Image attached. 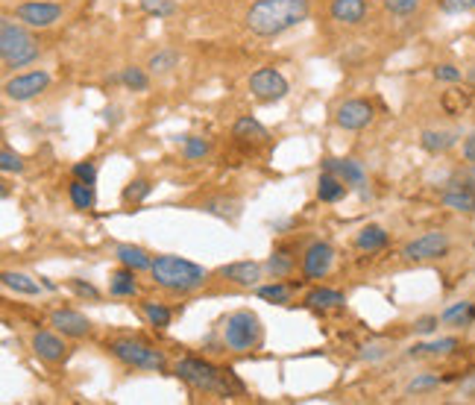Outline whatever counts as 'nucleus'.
<instances>
[{"label":"nucleus","mask_w":475,"mask_h":405,"mask_svg":"<svg viewBox=\"0 0 475 405\" xmlns=\"http://www.w3.org/2000/svg\"><path fill=\"white\" fill-rule=\"evenodd\" d=\"M323 170L338 174L347 186L358 188L361 194L367 197V170L361 168V161H356V159H323Z\"/></svg>","instance_id":"4468645a"},{"label":"nucleus","mask_w":475,"mask_h":405,"mask_svg":"<svg viewBox=\"0 0 475 405\" xmlns=\"http://www.w3.org/2000/svg\"><path fill=\"white\" fill-rule=\"evenodd\" d=\"M115 259L124 268H133L135 273L153 268V256H150V252L144 247H138V244H118L115 247Z\"/></svg>","instance_id":"aec40b11"},{"label":"nucleus","mask_w":475,"mask_h":405,"mask_svg":"<svg viewBox=\"0 0 475 405\" xmlns=\"http://www.w3.org/2000/svg\"><path fill=\"white\" fill-rule=\"evenodd\" d=\"M4 285L9 291H15V293H24V297H38V293H42V285H38L33 277L21 273V270H6L4 273Z\"/></svg>","instance_id":"a878e982"},{"label":"nucleus","mask_w":475,"mask_h":405,"mask_svg":"<svg viewBox=\"0 0 475 405\" xmlns=\"http://www.w3.org/2000/svg\"><path fill=\"white\" fill-rule=\"evenodd\" d=\"M50 326H53L56 332H62L65 338H86L91 332V320L83 315V311L56 309L53 315H50Z\"/></svg>","instance_id":"2eb2a0df"},{"label":"nucleus","mask_w":475,"mask_h":405,"mask_svg":"<svg viewBox=\"0 0 475 405\" xmlns=\"http://www.w3.org/2000/svg\"><path fill=\"white\" fill-rule=\"evenodd\" d=\"M347 191H349V186L338 174H332V170H323V174H320V179H317V197L323 202H338V200L347 197Z\"/></svg>","instance_id":"412c9836"},{"label":"nucleus","mask_w":475,"mask_h":405,"mask_svg":"<svg viewBox=\"0 0 475 405\" xmlns=\"http://www.w3.org/2000/svg\"><path fill=\"white\" fill-rule=\"evenodd\" d=\"M150 277L159 288H165L170 293H191L200 291L209 282V270L197 261L179 259V256H156L153 268H150Z\"/></svg>","instance_id":"f03ea898"},{"label":"nucleus","mask_w":475,"mask_h":405,"mask_svg":"<svg viewBox=\"0 0 475 405\" xmlns=\"http://www.w3.org/2000/svg\"><path fill=\"white\" fill-rule=\"evenodd\" d=\"M150 191H153L150 179H133V182H129V186L124 188V202H141V200H147Z\"/></svg>","instance_id":"4c0bfd02"},{"label":"nucleus","mask_w":475,"mask_h":405,"mask_svg":"<svg viewBox=\"0 0 475 405\" xmlns=\"http://www.w3.org/2000/svg\"><path fill=\"white\" fill-rule=\"evenodd\" d=\"M381 4H385V9H388L390 15L408 18V15H414L422 6V0H381Z\"/></svg>","instance_id":"58836bf2"},{"label":"nucleus","mask_w":475,"mask_h":405,"mask_svg":"<svg viewBox=\"0 0 475 405\" xmlns=\"http://www.w3.org/2000/svg\"><path fill=\"white\" fill-rule=\"evenodd\" d=\"M443 323H449V326H467V323L475 320V306L470 300H461L455 302V306H449L446 311H443Z\"/></svg>","instance_id":"c756f323"},{"label":"nucleus","mask_w":475,"mask_h":405,"mask_svg":"<svg viewBox=\"0 0 475 405\" xmlns=\"http://www.w3.org/2000/svg\"><path fill=\"white\" fill-rule=\"evenodd\" d=\"M33 352L42 361L47 364H59L65 356H68V343H65V335L62 332H50V329H42L33 335Z\"/></svg>","instance_id":"ddd939ff"},{"label":"nucleus","mask_w":475,"mask_h":405,"mask_svg":"<svg viewBox=\"0 0 475 405\" xmlns=\"http://www.w3.org/2000/svg\"><path fill=\"white\" fill-rule=\"evenodd\" d=\"M109 352L124 361L127 368H138V370H165L168 368V359L161 350L147 347V343H141L135 338H115L109 343Z\"/></svg>","instance_id":"423d86ee"},{"label":"nucleus","mask_w":475,"mask_h":405,"mask_svg":"<svg viewBox=\"0 0 475 405\" xmlns=\"http://www.w3.org/2000/svg\"><path fill=\"white\" fill-rule=\"evenodd\" d=\"M141 318H144L153 329H168L170 323H174V311H170L165 302L144 300L141 302Z\"/></svg>","instance_id":"393cba45"},{"label":"nucleus","mask_w":475,"mask_h":405,"mask_svg":"<svg viewBox=\"0 0 475 405\" xmlns=\"http://www.w3.org/2000/svg\"><path fill=\"white\" fill-rule=\"evenodd\" d=\"M174 373L188 384V388L194 391H203V393H215V397H232V388H229V379L232 370H217L215 364H209L203 359H194V356H185L174 364Z\"/></svg>","instance_id":"7ed1b4c3"},{"label":"nucleus","mask_w":475,"mask_h":405,"mask_svg":"<svg viewBox=\"0 0 475 405\" xmlns=\"http://www.w3.org/2000/svg\"><path fill=\"white\" fill-rule=\"evenodd\" d=\"M50 86V74L47 70H29V74H18L12 79H6V97L15 100V103H27V100L38 97L42 91H47Z\"/></svg>","instance_id":"1a4fd4ad"},{"label":"nucleus","mask_w":475,"mask_h":405,"mask_svg":"<svg viewBox=\"0 0 475 405\" xmlns=\"http://www.w3.org/2000/svg\"><path fill=\"white\" fill-rule=\"evenodd\" d=\"M461 153H463V161H475V133H470L467 138H463Z\"/></svg>","instance_id":"8fccbe9b"},{"label":"nucleus","mask_w":475,"mask_h":405,"mask_svg":"<svg viewBox=\"0 0 475 405\" xmlns=\"http://www.w3.org/2000/svg\"><path fill=\"white\" fill-rule=\"evenodd\" d=\"M443 206L461 215H475V188H470L467 182H449V188L443 191Z\"/></svg>","instance_id":"a211bd4d"},{"label":"nucleus","mask_w":475,"mask_h":405,"mask_svg":"<svg viewBox=\"0 0 475 405\" xmlns=\"http://www.w3.org/2000/svg\"><path fill=\"white\" fill-rule=\"evenodd\" d=\"M209 141L206 138H200V136H188V138H182V156H185L188 161H200V159H206L209 156Z\"/></svg>","instance_id":"72a5a7b5"},{"label":"nucleus","mask_w":475,"mask_h":405,"mask_svg":"<svg viewBox=\"0 0 475 405\" xmlns=\"http://www.w3.org/2000/svg\"><path fill=\"white\" fill-rule=\"evenodd\" d=\"M434 79H440V83H461V70L455 65H438L434 68Z\"/></svg>","instance_id":"a18cd8bd"},{"label":"nucleus","mask_w":475,"mask_h":405,"mask_svg":"<svg viewBox=\"0 0 475 405\" xmlns=\"http://www.w3.org/2000/svg\"><path fill=\"white\" fill-rule=\"evenodd\" d=\"M388 241H390V236H388L385 229L376 227V224H367L356 236V247L364 250V252H379V250L388 247Z\"/></svg>","instance_id":"b1692460"},{"label":"nucleus","mask_w":475,"mask_h":405,"mask_svg":"<svg viewBox=\"0 0 475 405\" xmlns=\"http://www.w3.org/2000/svg\"><path fill=\"white\" fill-rule=\"evenodd\" d=\"M335 265V247L326 244V241H315L306 256H302V277L306 279H323Z\"/></svg>","instance_id":"f8f14e48"},{"label":"nucleus","mask_w":475,"mask_h":405,"mask_svg":"<svg viewBox=\"0 0 475 405\" xmlns=\"http://www.w3.org/2000/svg\"><path fill=\"white\" fill-rule=\"evenodd\" d=\"M220 338H224V347L232 352L256 350L261 343V320L250 309L232 311V315H226L224 326H220Z\"/></svg>","instance_id":"39448f33"},{"label":"nucleus","mask_w":475,"mask_h":405,"mask_svg":"<svg viewBox=\"0 0 475 405\" xmlns=\"http://www.w3.org/2000/svg\"><path fill=\"white\" fill-rule=\"evenodd\" d=\"M120 83H124L127 88H133V91H147L150 77H147L144 68L129 65V68H124V74H120Z\"/></svg>","instance_id":"c9c22d12"},{"label":"nucleus","mask_w":475,"mask_h":405,"mask_svg":"<svg viewBox=\"0 0 475 405\" xmlns=\"http://www.w3.org/2000/svg\"><path fill=\"white\" fill-rule=\"evenodd\" d=\"M0 170H4V174H21L24 159L18 156L12 147H4V150H0Z\"/></svg>","instance_id":"ea45409f"},{"label":"nucleus","mask_w":475,"mask_h":405,"mask_svg":"<svg viewBox=\"0 0 475 405\" xmlns=\"http://www.w3.org/2000/svg\"><path fill=\"white\" fill-rule=\"evenodd\" d=\"M256 293H258L261 300L276 302V306H285V302H291V288L285 285V282H270V285H258Z\"/></svg>","instance_id":"2f4dec72"},{"label":"nucleus","mask_w":475,"mask_h":405,"mask_svg":"<svg viewBox=\"0 0 475 405\" xmlns=\"http://www.w3.org/2000/svg\"><path fill=\"white\" fill-rule=\"evenodd\" d=\"M461 182H467L470 188H475V161H470V168L463 170V177H461Z\"/></svg>","instance_id":"3c124183"},{"label":"nucleus","mask_w":475,"mask_h":405,"mask_svg":"<svg viewBox=\"0 0 475 405\" xmlns=\"http://www.w3.org/2000/svg\"><path fill=\"white\" fill-rule=\"evenodd\" d=\"M74 177L77 179H86V182H91V186H94V182H97V165H94V161H77V165H74Z\"/></svg>","instance_id":"c03bdc74"},{"label":"nucleus","mask_w":475,"mask_h":405,"mask_svg":"<svg viewBox=\"0 0 475 405\" xmlns=\"http://www.w3.org/2000/svg\"><path fill=\"white\" fill-rule=\"evenodd\" d=\"M250 91L261 103H279V100L288 97L291 86L276 68H258L250 74Z\"/></svg>","instance_id":"0eeeda50"},{"label":"nucleus","mask_w":475,"mask_h":405,"mask_svg":"<svg viewBox=\"0 0 475 405\" xmlns=\"http://www.w3.org/2000/svg\"><path fill=\"white\" fill-rule=\"evenodd\" d=\"M438 318H434V315H426V318H420L417 323H414V329H417L420 332V335H431V332L434 329H438Z\"/></svg>","instance_id":"09e8293b"},{"label":"nucleus","mask_w":475,"mask_h":405,"mask_svg":"<svg viewBox=\"0 0 475 405\" xmlns=\"http://www.w3.org/2000/svg\"><path fill=\"white\" fill-rule=\"evenodd\" d=\"M109 293H112V297H124V300L135 297V293H138L135 270H133V268H120V270H115L112 277H109Z\"/></svg>","instance_id":"4be33fe9"},{"label":"nucleus","mask_w":475,"mask_h":405,"mask_svg":"<svg viewBox=\"0 0 475 405\" xmlns=\"http://www.w3.org/2000/svg\"><path fill=\"white\" fill-rule=\"evenodd\" d=\"M329 15L343 27H358L367 18V0H332Z\"/></svg>","instance_id":"f3484780"},{"label":"nucleus","mask_w":475,"mask_h":405,"mask_svg":"<svg viewBox=\"0 0 475 405\" xmlns=\"http://www.w3.org/2000/svg\"><path fill=\"white\" fill-rule=\"evenodd\" d=\"M179 65V54L176 50H159V54L150 56L147 68L153 70V74H168V70H174Z\"/></svg>","instance_id":"473e14b6"},{"label":"nucleus","mask_w":475,"mask_h":405,"mask_svg":"<svg viewBox=\"0 0 475 405\" xmlns=\"http://www.w3.org/2000/svg\"><path fill=\"white\" fill-rule=\"evenodd\" d=\"M265 268L273 273V279H285L291 277V270H294V259H291L288 252H273Z\"/></svg>","instance_id":"f704fd0d"},{"label":"nucleus","mask_w":475,"mask_h":405,"mask_svg":"<svg viewBox=\"0 0 475 405\" xmlns=\"http://www.w3.org/2000/svg\"><path fill=\"white\" fill-rule=\"evenodd\" d=\"M311 12L308 0H256L247 12V27L252 36L273 38L302 24Z\"/></svg>","instance_id":"f257e3e1"},{"label":"nucleus","mask_w":475,"mask_h":405,"mask_svg":"<svg viewBox=\"0 0 475 405\" xmlns=\"http://www.w3.org/2000/svg\"><path fill=\"white\" fill-rule=\"evenodd\" d=\"M443 9L446 12H472L475 0H443Z\"/></svg>","instance_id":"de8ad7c7"},{"label":"nucleus","mask_w":475,"mask_h":405,"mask_svg":"<svg viewBox=\"0 0 475 405\" xmlns=\"http://www.w3.org/2000/svg\"><path fill=\"white\" fill-rule=\"evenodd\" d=\"M68 197H70V202H74V209H79V211L94 209V200H97L94 197V186L86 182V179H77V177L68 186Z\"/></svg>","instance_id":"bb28decb"},{"label":"nucleus","mask_w":475,"mask_h":405,"mask_svg":"<svg viewBox=\"0 0 475 405\" xmlns=\"http://www.w3.org/2000/svg\"><path fill=\"white\" fill-rule=\"evenodd\" d=\"M203 211H206V215L224 218V220H229V224H235L238 215H241V202L238 200H229V197H215V200H206L203 202Z\"/></svg>","instance_id":"cd10ccee"},{"label":"nucleus","mask_w":475,"mask_h":405,"mask_svg":"<svg viewBox=\"0 0 475 405\" xmlns=\"http://www.w3.org/2000/svg\"><path fill=\"white\" fill-rule=\"evenodd\" d=\"M443 106H446V112H452V115H461L463 109L470 106V95H463V91H446V95H443Z\"/></svg>","instance_id":"a19ab883"},{"label":"nucleus","mask_w":475,"mask_h":405,"mask_svg":"<svg viewBox=\"0 0 475 405\" xmlns=\"http://www.w3.org/2000/svg\"><path fill=\"white\" fill-rule=\"evenodd\" d=\"M261 273H265V268L258 265V261H232V265H224L220 268V277H224L226 282H232V285L238 288H258L261 282Z\"/></svg>","instance_id":"dca6fc26"},{"label":"nucleus","mask_w":475,"mask_h":405,"mask_svg":"<svg viewBox=\"0 0 475 405\" xmlns=\"http://www.w3.org/2000/svg\"><path fill=\"white\" fill-rule=\"evenodd\" d=\"M306 306L320 309V311L343 309V306H347V297H343V293L335 291V288H315V291H308V293H306Z\"/></svg>","instance_id":"5701e85b"},{"label":"nucleus","mask_w":475,"mask_h":405,"mask_svg":"<svg viewBox=\"0 0 475 405\" xmlns=\"http://www.w3.org/2000/svg\"><path fill=\"white\" fill-rule=\"evenodd\" d=\"M138 4L147 15H153V18H168V15L176 12L174 0H138Z\"/></svg>","instance_id":"e433bc0d"},{"label":"nucleus","mask_w":475,"mask_h":405,"mask_svg":"<svg viewBox=\"0 0 475 405\" xmlns=\"http://www.w3.org/2000/svg\"><path fill=\"white\" fill-rule=\"evenodd\" d=\"M449 247H452V241L446 232L434 229V232H426V236L408 241L405 250H402V256H405L408 261H434V259L449 256Z\"/></svg>","instance_id":"6e6552de"},{"label":"nucleus","mask_w":475,"mask_h":405,"mask_svg":"<svg viewBox=\"0 0 475 405\" xmlns=\"http://www.w3.org/2000/svg\"><path fill=\"white\" fill-rule=\"evenodd\" d=\"M388 356V343H370V347H364L361 359L364 361H379Z\"/></svg>","instance_id":"49530a36"},{"label":"nucleus","mask_w":475,"mask_h":405,"mask_svg":"<svg viewBox=\"0 0 475 405\" xmlns=\"http://www.w3.org/2000/svg\"><path fill=\"white\" fill-rule=\"evenodd\" d=\"M376 112H373V103L370 100H361V97H352V100H343V103L335 109V124L340 129H349V133H358V129L370 127Z\"/></svg>","instance_id":"9d476101"},{"label":"nucleus","mask_w":475,"mask_h":405,"mask_svg":"<svg viewBox=\"0 0 475 405\" xmlns=\"http://www.w3.org/2000/svg\"><path fill=\"white\" fill-rule=\"evenodd\" d=\"M15 18L33 29H47L62 18V6L59 4H45V0H29V4L15 6Z\"/></svg>","instance_id":"9b49d317"},{"label":"nucleus","mask_w":475,"mask_h":405,"mask_svg":"<svg viewBox=\"0 0 475 405\" xmlns=\"http://www.w3.org/2000/svg\"><path fill=\"white\" fill-rule=\"evenodd\" d=\"M452 350H458V338H440L431 343H420V347H411V356H449Z\"/></svg>","instance_id":"7c9ffc66"},{"label":"nucleus","mask_w":475,"mask_h":405,"mask_svg":"<svg viewBox=\"0 0 475 405\" xmlns=\"http://www.w3.org/2000/svg\"><path fill=\"white\" fill-rule=\"evenodd\" d=\"M467 77H470V83H472V86H475V65H472V68H470V74H467Z\"/></svg>","instance_id":"603ef678"},{"label":"nucleus","mask_w":475,"mask_h":405,"mask_svg":"<svg viewBox=\"0 0 475 405\" xmlns=\"http://www.w3.org/2000/svg\"><path fill=\"white\" fill-rule=\"evenodd\" d=\"M455 141H458V136L455 133H443V129H426L420 138L422 150H429V153H446L449 147H455Z\"/></svg>","instance_id":"c85d7f7f"},{"label":"nucleus","mask_w":475,"mask_h":405,"mask_svg":"<svg viewBox=\"0 0 475 405\" xmlns=\"http://www.w3.org/2000/svg\"><path fill=\"white\" fill-rule=\"evenodd\" d=\"M0 56H4L6 68H24L36 62L38 42L27 29V24L12 21V18L0 21Z\"/></svg>","instance_id":"20e7f679"},{"label":"nucleus","mask_w":475,"mask_h":405,"mask_svg":"<svg viewBox=\"0 0 475 405\" xmlns=\"http://www.w3.org/2000/svg\"><path fill=\"white\" fill-rule=\"evenodd\" d=\"M232 136H235L238 141H244V145H267V141H270L267 127L261 124V120L250 118V115L235 120V127H232Z\"/></svg>","instance_id":"6ab92c4d"},{"label":"nucleus","mask_w":475,"mask_h":405,"mask_svg":"<svg viewBox=\"0 0 475 405\" xmlns=\"http://www.w3.org/2000/svg\"><path fill=\"white\" fill-rule=\"evenodd\" d=\"M70 291L77 293V297H86V300H100V291L91 285V282H83V279H70L68 282Z\"/></svg>","instance_id":"37998d69"},{"label":"nucleus","mask_w":475,"mask_h":405,"mask_svg":"<svg viewBox=\"0 0 475 405\" xmlns=\"http://www.w3.org/2000/svg\"><path fill=\"white\" fill-rule=\"evenodd\" d=\"M438 384H440V376H434V373H422V376L408 382V393H426V391L438 388Z\"/></svg>","instance_id":"79ce46f5"}]
</instances>
